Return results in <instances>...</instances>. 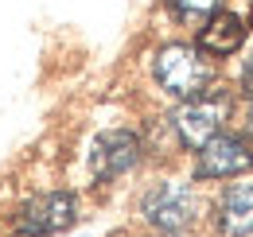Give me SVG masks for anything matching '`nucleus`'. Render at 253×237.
Wrapping results in <instances>:
<instances>
[{
	"label": "nucleus",
	"mask_w": 253,
	"mask_h": 237,
	"mask_svg": "<svg viewBox=\"0 0 253 237\" xmlns=\"http://www.w3.org/2000/svg\"><path fill=\"white\" fill-rule=\"evenodd\" d=\"M152 78L156 86L175 97V101H191L218 82V62L203 55L195 43H164L152 59Z\"/></svg>",
	"instance_id": "obj_1"
},
{
	"label": "nucleus",
	"mask_w": 253,
	"mask_h": 237,
	"mask_svg": "<svg viewBox=\"0 0 253 237\" xmlns=\"http://www.w3.org/2000/svg\"><path fill=\"white\" fill-rule=\"evenodd\" d=\"M226 113H230V93H222L218 86L191 97V101H179V109H171V132H175V144L199 152L211 136H218L222 124H226Z\"/></svg>",
	"instance_id": "obj_2"
},
{
	"label": "nucleus",
	"mask_w": 253,
	"mask_h": 237,
	"mask_svg": "<svg viewBox=\"0 0 253 237\" xmlns=\"http://www.w3.org/2000/svg\"><path fill=\"white\" fill-rule=\"evenodd\" d=\"M253 171V140L218 132L195 152V179H238Z\"/></svg>",
	"instance_id": "obj_3"
},
{
	"label": "nucleus",
	"mask_w": 253,
	"mask_h": 237,
	"mask_svg": "<svg viewBox=\"0 0 253 237\" xmlns=\"http://www.w3.org/2000/svg\"><path fill=\"white\" fill-rule=\"evenodd\" d=\"M140 214H144V222H148L152 230H160V234H179V230H187L191 222H195L199 198H195V191H191L187 183H156V187L144 195Z\"/></svg>",
	"instance_id": "obj_4"
},
{
	"label": "nucleus",
	"mask_w": 253,
	"mask_h": 237,
	"mask_svg": "<svg viewBox=\"0 0 253 237\" xmlns=\"http://www.w3.org/2000/svg\"><path fill=\"white\" fill-rule=\"evenodd\" d=\"M78 218V202L70 191H47V195H35L32 202H24L16 214V230L24 237H51L63 234L66 226H74Z\"/></svg>",
	"instance_id": "obj_5"
},
{
	"label": "nucleus",
	"mask_w": 253,
	"mask_h": 237,
	"mask_svg": "<svg viewBox=\"0 0 253 237\" xmlns=\"http://www.w3.org/2000/svg\"><path fill=\"white\" fill-rule=\"evenodd\" d=\"M140 156H144L140 136L128 128H113V132L97 136L94 152H90V171H94V179L109 183V179H121L125 171H132L140 163Z\"/></svg>",
	"instance_id": "obj_6"
},
{
	"label": "nucleus",
	"mask_w": 253,
	"mask_h": 237,
	"mask_svg": "<svg viewBox=\"0 0 253 237\" xmlns=\"http://www.w3.org/2000/svg\"><path fill=\"white\" fill-rule=\"evenodd\" d=\"M246 20L238 16V12H230V8H218L214 16H207L203 20V28H199V51L203 55H211V59H230V55H238V47L246 43Z\"/></svg>",
	"instance_id": "obj_7"
},
{
	"label": "nucleus",
	"mask_w": 253,
	"mask_h": 237,
	"mask_svg": "<svg viewBox=\"0 0 253 237\" xmlns=\"http://www.w3.org/2000/svg\"><path fill=\"white\" fill-rule=\"evenodd\" d=\"M214 218L226 237H253V183H230Z\"/></svg>",
	"instance_id": "obj_8"
},
{
	"label": "nucleus",
	"mask_w": 253,
	"mask_h": 237,
	"mask_svg": "<svg viewBox=\"0 0 253 237\" xmlns=\"http://www.w3.org/2000/svg\"><path fill=\"white\" fill-rule=\"evenodd\" d=\"M171 8L183 20H207V16H214L222 8V0H171Z\"/></svg>",
	"instance_id": "obj_9"
},
{
	"label": "nucleus",
	"mask_w": 253,
	"mask_h": 237,
	"mask_svg": "<svg viewBox=\"0 0 253 237\" xmlns=\"http://www.w3.org/2000/svg\"><path fill=\"white\" fill-rule=\"evenodd\" d=\"M242 93H246V97L253 101V59L242 66Z\"/></svg>",
	"instance_id": "obj_10"
},
{
	"label": "nucleus",
	"mask_w": 253,
	"mask_h": 237,
	"mask_svg": "<svg viewBox=\"0 0 253 237\" xmlns=\"http://www.w3.org/2000/svg\"><path fill=\"white\" fill-rule=\"evenodd\" d=\"M246 136L253 140V101H250V109H246Z\"/></svg>",
	"instance_id": "obj_11"
},
{
	"label": "nucleus",
	"mask_w": 253,
	"mask_h": 237,
	"mask_svg": "<svg viewBox=\"0 0 253 237\" xmlns=\"http://www.w3.org/2000/svg\"><path fill=\"white\" fill-rule=\"evenodd\" d=\"M160 237H179V234H160Z\"/></svg>",
	"instance_id": "obj_12"
}]
</instances>
